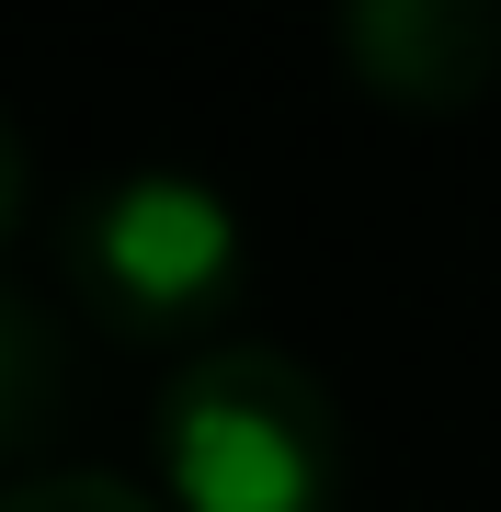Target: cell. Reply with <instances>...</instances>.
Segmentation results:
<instances>
[{
  "instance_id": "cell-1",
  "label": "cell",
  "mask_w": 501,
  "mask_h": 512,
  "mask_svg": "<svg viewBox=\"0 0 501 512\" xmlns=\"http://www.w3.org/2000/svg\"><path fill=\"white\" fill-rule=\"evenodd\" d=\"M160 478L183 512H331L342 410L297 353L217 342L160 387Z\"/></svg>"
},
{
  "instance_id": "cell-2",
  "label": "cell",
  "mask_w": 501,
  "mask_h": 512,
  "mask_svg": "<svg viewBox=\"0 0 501 512\" xmlns=\"http://www.w3.org/2000/svg\"><path fill=\"white\" fill-rule=\"evenodd\" d=\"M240 205L194 171H114L69 205V285L114 342H183L240 296Z\"/></svg>"
},
{
  "instance_id": "cell-3",
  "label": "cell",
  "mask_w": 501,
  "mask_h": 512,
  "mask_svg": "<svg viewBox=\"0 0 501 512\" xmlns=\"http://www.w3.org/2000/svg\"><path fill=\"white\" fill-rule=\"evenodd\" d=\"M342 57L365 69V92L388 103H479L501 80V12L490 0H353Z\"/></svg>"
},
{
  "instance_id": "cell-4",
  "label": "cell",
  "mask_w": 501,
  "mask_h": 512,
  "mask_svg": "<svg viewBox=\"0 0 501 512\" xmlns=\"http://www.w3.org/2000/svg\"><path fill=\"white\" fill-rule=\"evenodd\" d=\"M57 410H69L57 330H46V308L0 296V467H12V456H35V444L57 433Z\"/></svg>"
},
{
  "instance_id": "cell-5",
  "label": "cell",
  "mask_w": 501,
  "mask_h": 512,
  "mask_svg": "<svg viewBox=\"0 0 501 512\" xmlns=\"http://www.w3.org/2000/svg\"><path fill=\"white\" fill-rule=\"evenodd\" d=\"M0 512H160L149 490H126V478H92V467H57V478H12Z\"/></svg>"
},
{
  "instance_id": "cell-6",
  "label": "cell",
  "mask_w": 501,
  "mask_h": 512,
  "mask_svg": "<svg viewBox=\"0 0 501 512\" xmlns=\"http://www.w3.org/2000/svg\"><path fill=\"white\" fill-rule=\"evenodd\" d=\"M12 217H23V148H12V126H0V239H12Z\"/></svg>"
}]
</instances>
